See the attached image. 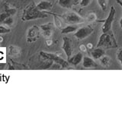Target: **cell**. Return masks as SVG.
Returning a JSON list of instances; mask_svg holds the SVG:
<instances>
[{"instance_id":"6da1fadb","label":"cell","mask_w":122,"mask_h":114,"mask_svg":"<svg viewBox=\"0 0 122 114\" xmlns=\"http://www.w3.org/2000/svg\"><path fill=\"white\" fill-rule=\"evenodd\" d=\"M47 16L48 15L46 13L37 9L35 4L32 3L27 6L26 9L24 10L21 19L24 21H28L35 20V19H38V18H47Z\"/></svg>"},{"instance_id":"7a4b0ae2","label":"cell","mask_w":122,"mask_h":114,"mask_svg":"<svg viewBox=\"0 0 122 114\" xmlns=\"http://www.w3.org/2000/svg\"><path fill=\"white\" fill-rule=\"evenodd\" d=\"M117 47V41L112 30H109V31L105 33H102V34L99 37L98 44L96 46V47H100L102 49L115 48Z\"/></svg>"},{"instance_id":"3957f363","label":"cell","mask_w":122,"mask_h":114,"mask_svg":"<svg viewBox=\"0 0 122 114\" xmlns=\"http://www.w3.org/2000/svg\"><path fill=\"white\" fill-rule=\"evenodd\" d=\"M41 56L42 58H44L47 60L52 61V62H55L56 64L58 65L59 66H61L62 68H66L69 66L68 61H66L59 55H56L55 53H51V52H41L40 53Z\"/></svg>"},{"instance_id":"277c9868","label":"cell","mask_w":122,"mask_h":114,"mask_svg":"<svg viewBox=\"0 0 122 114\" xmlns=\"http://www.w3.org/2000/svg\"><path fill=\"white\" fill-rule=\"evenodd\" d=\"M115 14H116V9H114V6H112L110 9L108 16L105 19L104 24H103V25L102 27V33H105V32H108L109 30H111L112 24L114 21V18H115Z\"/></svg>"},{"instance_id":"5b68a950","label":"cell","mask_w":122,"mask_h":114,"mask_svg":"<svg viewBox=\"0 0 122 114\" xmlns=\"http://www.w3.org/2000/svg\"><path fill=\"white\" fill-rule=\"evenodd\" d=\"M41 34V29L40 27L37 25H34L28 29V33H27V42L29 43H33L36 41Z\"/></svg>"},{"instance_id":"8992f818","label":"cell","mask_w":122,"mask_h":114,"mask_svg":"<svg viewBox=\"0 0 122 114\" xmlns=\"http://www.w3.org/2000/svg\"><path fill=\"white\" fill-rule=\"evenodd\" d=\"M94 29L91 26H85L82 28H80L76 30L74 36L77 38L78 40H84L89 35L93 33Z\"/></svg>"},{"instance_id":"52a82bcc","label":"cell","mask_w":122,"mask_h":114,"mask_svg":"<svg viewBox=\"0 0 122 114\" xmlns=\"http://www.w3.org/2000/svg\"><path fill=\"white\" fill-rule=\"evenodd\" d=\"M64 19L66 20V22L71 24H77L84 22V18L75 12H70L66 14L64 16Z\"/></svg>"},{"instance_id":"ba28073f","label":"cell","mask_w":122,"mask_h":114,"mask_svg":"<svg viewBox=\"0 0 122 114\" xmlns=\"http://www.w3.org/2000/svg\"><path fill=\"white\" fill-rule=\"evenodd\" d=\"M62 49L64 51L65 54L66 55L67 58H70L72 54V41L69 37H63V43L62 46Z\"/></svg>"},{"instance_id":"9c48e42d","label":"cell","mask_w":122,"mask_h":114,"mask_svg":"<svg viewBox=\"0 0 122 114\" xmlns=\"http://www.w3.org/2000/svg\"><path fill=\"white\" fill-rule=\"evenodd\" d=\"M41 32L43 33L45 37H50L53 33V24L51 22H49L47 24L41 25L40 27Z\"/></svg>"},{"instance_id":"30bf717a","label":"cell","mask_w":122,"mask_h":114,"mask_svg":"<svg viewBox=\"0 0 122 114\" xmlns=\"http://www.w3.org/2000/svg\"><path fill=\"white\" fill-rule=\"evenodd\" d=\"M36 6H37V9L41 11H50L53 9V4L51 2L45 1V0H43V1L40 2L37 5H36Z\"/></svg>"},{"instance_id":"8fae6325","label":"cell","mask_w":122,"mask_h":114,"mask_svg":"<svg viewBox=\"0 0 122 114\" xmlns=\"http://www.w3.org/2000/svg\"><path fill=\"white\" fill-rule=\"evenodd\" d=\"M83 56L81 52H78L75 54L74 56H72L70 58L68 59L69 64H72L73 66H77L82 61Z\"/></svg>"},{"instance_id":"7c38bea8","label":"cell","mask_w":122,"mask_h":114,"mask_svg":"<svg viewBox=\"0 0 122 114\" xmlns=\"http://www.w3.org/2000/svg\"><path fill=\"white\" fill-rule=\"evenodd\" d=\"M82 65L85 68H95L98 66L97 63L95 62L94 59L87 56L82 58Z\"/></svg>"},{"instance_id":"4fadbf2b","label":"cell","mask_w":122,"mask_h":114,"mask_svg":"<svg viewBox=\"0 0 122 114\" xmlns=\"http://www.w3.org/2000/svg\"><path fill=\"white\" fill-rule=\"evenodd\" d=\"M105 52L102 48L96 47L94 49H92L91 54H92V56L95 59H99L102 56L105 55Z\"/></svg>"},{"instance_id":"5bb4252c","label":"cell","mask_w":122,"mask_h":114,"mask_svg":"<svg viewBox=\"0 0 122 114\" xmlns=\"http://www.w3.org/2000/svg\"><path fill=\"white\" fill-rule=\"evenodd\" d=\"M59 5L63 9H71L75 4L73 0H59Z\"/></svg>"},{"instance_id":"9a60e30c","label":"cell","mask_w":122,"mask_h":114,"mask_svg":"<svg viewBox=\"0 0 122 114\" xmlns=\"http://www.w3.org/2000/svg\"><path fill=\"white\" fill-rule=\"evenodd\" d=\"M100 62L101 64L103 66H105V67H108L110 66V64H111V58L108 56H102L100 59Z\"/></svg>"},{"instance_id":"2e32d148","label":"cell","mask_w":122,"mask_h":114,"mask_svg":"<svg viewBox=\"0 0 122 114\" xmlns=\"http://www.w3.org/2000/svg\"><path fill=\"white\" fill-rule=\"evenodd\" d=\"M77 30V28L76 26H72V25H69L66 26V28H64L61 33L63 34H67V33H70L72 32H76V30Z\"/></svg>"},{"instance_id":"e0dca14e","label":"cell","mask_w":122,"mask_h":114,"mask_svg":"<svg viewBox=\"0 0 122 114\" xmlns=\"http://www.w3.org/2000/svg\"><path fill=\"white\" fill-rule=\"evenodd\" d=\"M98 3L103 11H105L108 8V0H98Z\"/></svg>"},{"instance_id":"ac0fdd59","label":"cell","mask_w":122,"mask_h":114,"mask_svg":"<svg viewBox=\"0 0 122 114\" xmlns=\"http://www.w3.org/2000/svg\"><path fill=\"white\" fill-rule=\"evenodd\" d=\"M13 22H14V20H13L12 16H9V17H8L5 19V20L3 21L2 24L7 25V26H11V25L13 24Z\"/></svg>"},{"instance_id":"d6986e66","label":"cell","mask_w":122,"mask_h":114,"mask_svg":"<svg viewBox=\"0 0 122 114\" xmlns=\"http://www.w3.org/2000/svg\"><path fill=\"white\" fill-rule=\"evenodd\" d=\"M9 32H10L9 28H8L5 26H4V24H0V34L8 33Z\"/></svg>"},{"instance_id":"ffe728a7","label":"cell","mask_w":122,"mask_h":114,"mask_svg":"<svg viewBox=\"0 0 122 114\" xmlns=\"http://www.w3.org/2000/svg\"><path fill=\"white\" fill-rule=\"evenodd\" d=\"M92 0H81L80 1V5L82 7H86L92 2Z\"/></svg>"},{"instance_id":"44dd1931","label":"cell","mask_w":122,"mask_h":114,"mask_svg":"<svg viewBox=\"0 0 122 114\" xmlns=\"http://www.w3.org/2000/svg\"><path fill=\"white\" fill-rule=\"evenodd\" d=\"M117 58L119 60V62H121V66H122V48H121L119 50H118L117 53Z\"/></svg>"},{"instance_id":"7402d4cb","label":"cell","mask_w":122,"mask_h":114,"mask_svg":"<svg viewBox=\"0 0 122 114\" xmlns=\"http://www.w3.org/2000/svg\"><path fill=\"white\" fill-rule=\"evenodd\" d=\"M95 19H96V15H95V14H90L89 17V21H93L95 20Z\"/></svg>"},{"instance_id":"603a6c76","label":"cell","mask_w":122,"mask_h":114,"mask_svg":"<svg viewBox=\"0 0 122 114\" xmlns=\"http://www.w3.org/2000/svg\"><path fill=\"white\" fill-rule=\"evenodd\" d=\"M116 1H117V2L121 5V7L122 8V1H121V0H116Z\"/></svg>"},{"instance_id":"cb8c5ba5","label":"cell","mask_w":122,"mask_h":114,"mask_svg":"<svg viewBox=\"0 0 122 114\" xmlns=\"http://www.w3.org/2000/svg\"><path fill=\"white\" fill-rule=\"evenodd\" d=\"M120 27H121V28L122 29V18H121V20H120Z\"/></svg>"},{"instance_id":"d4e9b609","label":"cell","mask_w":122,"mask_h":114,"mask_svg":"<svg viewBox=\"0 0 122 114\" xmlns=\"http://www.w3.org/2000/svg\"><path fill=\"white\" fill-rule=\"evenodd\" d=\"M73 1L75 2V3H77L78 2H79V0H73Z\"/></svg>"}]
</instances>
